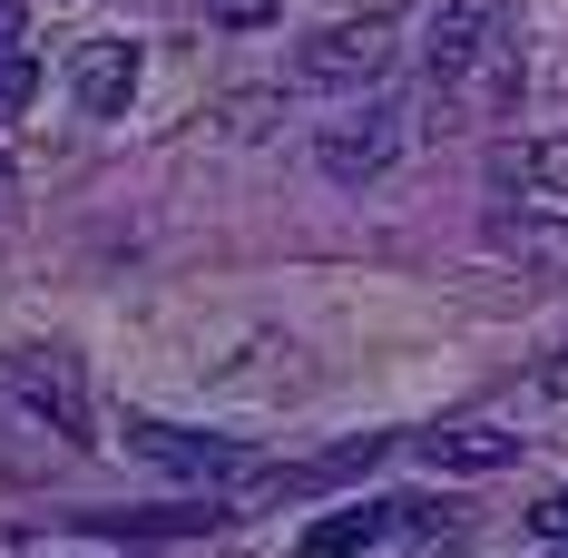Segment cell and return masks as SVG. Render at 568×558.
Segmentation results:
<instances>
[{"label":"cell","mask_w":568,"mask_h":558,"mask_svg":"<svg viewBox=\"0 0 568 558\" xmlns=\"http://www.w3.org/2000/svg\"><path fill=\"white\" fill-rule=\"evenodd\" d=\"M30 99H40V59H30V50H0V128L30 109Z\"/></svg>","instance_id":"12"},{"label":"cell","mask_w":568,"mask_h":558,"mask_svg":"<svg viewBox=\"0 0 568 558\" xmlns=\"http://www.w3.org/2000/svg\"><path fill=\"white\" fill-rule=\"evenodd\" d=\"M393 69V20H334L294 59V89H373Z\"/></svg>","instance_id":"2"},{"label":"cell","mask_w":568,"mask_h":558,"mask_svg":"<svg viewBox=\"0 0 568 558\" xmlns=\"http://www.w3.org/2000/svg\"><path fill=\"white\" fill-rule=\"evenodd\" d=\"M490 176L519 186V196H568V138H510L490 158Z\"/></svg>","instance_id":"11"},{"label":"cell","mask_w":568,"mask_h":558,"mask_svg":"<svg viewBox=\"0 0 568 558\" xmlns=\"http://www.w3.org/2000/svg\"><path fill=\"white\" fill-rule=\"evenodd\" d=\"M480 50H490V10H480V0H452V10L422 20V69H432L442 89H460V79L480 69Z\"/></svg>","instance_id":"6"},{"label":"cell","mask_w":568,"mask_h":558,"mask_svg":"<svg viewBox=\"0 0 568 558\" xmlns=\"http://www.w3.org/2000/svg\"><path fill=\"white\" fill-rule=\"evenodd\" d=\"M412 509H422V500H402V490L343 500V509H324V519L294 539V558H353V549H383V539H412Z\"/></svg>","instance_id":"3"},{"label":"cell","mask_w":568,"mask_h":558,"mask_svg":"<svg viewBox=\"0 0 568 558\" xmlns=\"http://www.w3.org/2000/svg\"><path fill=\"white\" fill-rule=\"evenodd\" d=\"M402 148H412V109L402 99H373V109H343L314 128V168L334 186H383L402 168Z\"/></svg>","instance_id":"1"},{"label":"cell","mask_w":568,"mask_h":558,"mask_svg":"<svg viewBox=\"0 0 568 558\" xmlns=\"http://www.w3.org/2000/svg\"><path fill=\"white\" fill-rule=\"evenodd\" d=\"M206 20H226V30H255V20H275V0H206Z\"/></svg>","instance_id":"14"},{"label":"cell","mask_w":568,"mask_h":558,"mask_svg":"<svg viewBox=\"0 0 568 558\" xmlns=\"http://www.w3.org/2000/svg\"><path fill=\"white\" fill-rule=\"evenodd\" d=\"M529 539H539L549 558H568V490H549V500L529 509Z\"/></svg>","instance_id":"13"},{"label":"cell","mask_w":568,"mask_h":558,"mask_svg":"<svg viewBox=\"0 0 568 558\" xmlns=\"http://www.w3.org/2000/svg\"><path fill=\"white\" fill-rule=\"evenodd\" d=\"M138 79H148V59H138V40H118V30H99V40L69 50V99L89 118H128Z\"/></svg>","instance_id":"5"},{"label":"cell","mask_w":568,"mask_h":558,"mask_svg":"<svg viewBox=\"0 0 568 558\" xmlns=\"http://www.w3.org/2000/svg\"><path fill=\"white\" fill-rule=\"evenodd\" d=\"M422 450V460H432V470H510L519 450V432H490V422H460V432H432V442H412Z\"/></svg>","instance_id":"10"},{"label":"cell","mask_w":568,"mask_h":558,"mask_svg":"<svg viewBox=\"0 0 568 558\" xmlns=\"http://www.w3.org/2000/svg\"><path fill=\"white\" fill-rule=\"evenodd\" d=\"M0 50H20V0H0Z\"/></svg>","instance_id":"15"},{"label":"cell","mask_w":568,"mask_h":558,"mask_svg":"<svg viewBox=\"0 0 568 558\" xmlns=\"http://www.w3.org/2000/svg\"><path fill=\"white\" fill-rule=\"evenodd\" d=\"M539 383H549V392H568V353H549V373H539Z\"/></svg>","instance_id":"16"},{"label":"cell","mask_w":568,"mask_h":558,"mask_svg":"<svg viewBox=\"0 0 568 558\" xmlns=\"http://www.w3.org/2000/svg\"><path fill=\"white\" fill-rule=\"evenodd\" d=\"M10 196H20V168H10V158H0V206H10Z\"/></svg>","instance_id":"17"},{"label":"cell","mask_w":568,"mask_h":558,"mask_svg":"<svg viewBox=\"0 0 568 558\" xmlns=\"http://www.w3.org/2000/svg\"><path fill=\"white\" fill-rule=\"evenodd\" d=\"M79 529H99V539H206V529H226V509H216V500H168V509H89Z\"/></svg>","instance_id":"9"},{"label":"cell","mask_w":568,"mask_h":558,"mask_svg":"<svg viewBox=\"0 0 568 558\" xmlns=\"http://www.w3.org/2000/svg\"><path fill=\"white\" fill-rule=\"evenodd\" d=\"M10 383L30 392V412H40V422H59V442H69V450H89V402H79V373H69L59 353H20V363H10Z\"/></svg>","instance_id":"7"},{"label":"cell","mask_w":568,"mask_h":558,"mask_svg":"<svg viewBox=\"0 0 568 558\" xmlns=\"http://www.w3.org/2000/svg\"><path fill=\"white\" fill-rule=\"evenodd\" d=\"M490 255H519V265H539V275H568V216L549 206H490Z\"/></svg>","instance_id":"8"},{"label":"cell","mask_w":568,"mask_h":558,"mask_svg":"<svg viewBox=\"0 0 568 558\" xmlns=\"http://www.w3.org/2000/svg\"><path fill=\"white\" fill-rule=\"evenodd\" d=\"M128 450L158 460V470H176V480H235V470H255L245 442H226V432H176V422H128Z\"/></svg>","instance_id":"4"}]
</instances>
